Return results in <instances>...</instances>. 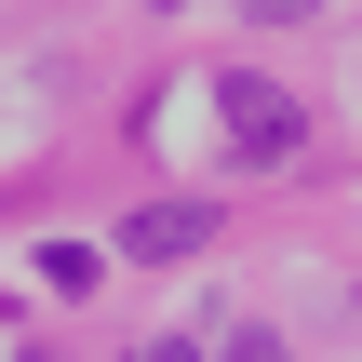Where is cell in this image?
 <instances>
[{"label": "cell", "mask_w": 362, "mask_h": 362, "mask_svg": "<svg viewBox=\"0 0 362 362\" xmlns=\"http://www.w3.org/2000/svg\"><path fill=\"white\" fill-rule=\"evenodd\" d=\"M215 121H228V148H242V161H296V148H309V107H296L282 81H255V67H228V81H215Z\"/></svg>", "instance_id": "obj_1"}, {"label": "cell", "mask_w": 362, "mask_h": 362, "mask_svg": "<svg viewBox=\"0 0 362 362\" xmlns=\"http://www.w3.org/2000/svg\"><path fill=\"white\" fill-rule=\"evenodd\" d=\"M202 242H215V202H134L121 215V255H148V269L161 255H202Z\"/></svg>", "instance_id": "obj_2"}, {"label": "cell", "mask_w": 362, "mask_h": 362, "mask_svg": "<svg viewBox=\"0 0 362 362\" xmlns=\"http://www.w3.org/2000/svg\"><path fill=\"white\" fill-rule=\"evenodd\" d=\"M215 362H296V349H282L269 322H228V336H215Z\"/></svg>", "instance_id": "obj_3"}, {"label": "cell", "mask_w": 362, "mask_h": 362, "mask_svg": "<svg viewBox=\"0 0 362 362\" xmlns=\"http://www.w3.org/2000/svg\"><path fill=\"white\" fill-rule=\"evenodd\" d=\"M134 362H215V349H188V336H161V349H134Z\"/></svg>", "instance_id": "obj_4"}, {"label": "cell", "mask_w": 362, "mask_h": 362, "mask_svg": "<svg viewBox=\"0 0 362 362\" xmlns=\"http://www.w3.org/2000/svg\"><path fill=\"white\" fill-rule=\"evenodd\" d=\"M13 362H54V349H13Z\"/></svg>", "instance_id": "obj_5"}]
</instances>
